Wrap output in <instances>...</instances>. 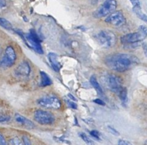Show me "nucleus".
<instances>
[{"mask_svg":"<svg viewBox=\"0 0 147 145\" xmlns=\"http://www.w3.org/2000/svg\"><path fill=\"white\" fill-rule=\"evenodd\" d=\"M105 63L108 67L113 71L124 72L139 64V59L132 54H114L106 57Z\"/></svg>","mask_w":147,"mask_h":145,"instance_id":"obj_1","label":"nucleus"},{"mask_svg":"<svg viewBox=\"0 0 147 145\" xmlns=\"http://www.w3.org/2000/svg\"><path fill=\"white\" fill-rule=\"evenodd\" d=\"M147 37V27L145 25L139 26L138 31L134 33H129L121 38V41L125 46H129L134 44H139Z\"/></svg>","mask_w":147,"mask_h":145,"instance_id":"obj_2","label":"nucleus"},{"mask_svg":"<svg viewBox=\"0 0 147 145\" xmlns=\"http://www.w3.org/2000/svg\"><path fill=\"white\" fill-rule=\"evenodd\" d=\"M17 32L21 36L26 44L28 45L30 48L34 49L38 54H43V50L40 44L41 39L34 29H30V32L26 34H23L22 31H17Z\"/></svg>","mask_w":147,"mask_h":145,"instance_id":"obj_3","label":"nucleus"},{"mask_svg":"<svg viewBox=\"0 0 147 145\" xmlns=\"http://www.w3.org/2000/svg\"><path fill=\"white\" fill-rule=\"evenodd\" d=\"M96 39L102 47L109 49L115 46L116 43V36L109 30H102L96 35Z\"/></svg>","mask_w":147,"mask_h":145,"instance_id":"obj_4","label":"nucleus"},{"mask_svg":"<svg viewBox=\"0 0 147 145\" xmlns=\"http://www.w3.org/2000/svg\"><path fill=\"white\" fill-rule=\"evenodd\" d=\"M117 7L116 0H105L103 4L93 12L95 18H102L108 17L109 14L116 11Z\"/></svg>","mask_w":147,"mask_h":145,"instance_id":"obj_5","label":"nucleus"},{"mask_svg":"<svg viewBox=\"0 0 147 145\" xmlns=\"http://www.w3.org/2000/svg\"><path fill=\"white\" fill-rule=\"evenodd\" d=\"M106 84L111 91L119 94L123 89V82L120 77L116 74H108L106 77Z\"/></svg>","mask_w":147,"mask_h":145,"instance_id":"obj_6","label":"nucleus"},{"mask_svg":"<svg viewBox=\"0 0 147 145\" xmlns=\"http://www.w3.org/2000/svg\"><path fill=\"white\" fill-rule=\"evenodd\" d=\"M17 55L12 47L9 46L6 48L4 56L0 60V67L8 68L13 66L15 63Z\"/></svg>","mask_w":147,"mask_h":145,"instance_id":"obj_7","label":"nucleus"},{"mask_svg":"<svg viewBox=\"0 0 147 145\" xmlns=\"http://www.w3.org/2000/svg\"><path fill=\"white\" fill-rule=\"evenodd\" d=\"M37 103L40 107L47 109L57 110L61 107V103L59 99L54 96H45L41 97L37 100Z\"/></svg>","mask_w":147,"mask_h":145,"instance_id":"obj_8","label":"nucleus"},{"mask_svg":"<svg viewBox=\"0 0 147 145\" xmlns=\"http://www.w3.org/2000/svg\"><path fill=\"white\" fill-rule=\"evenodd\" d=\"M34 120L42 125H49L55 122V117L52 113L39 110L34 112Z\"/></svg>","mask_w":147,"mask_h":145,"instance_id":"obj_9","label":"nucleus"},{"mask_svg":"<svg viewBox=\"0 0 147 145\" xmlns=\"http://www.w3.org/2000/svg\"><path fill=\"white\" fill-rule=\"evenodd\" d=\"M105 21L116 27H120L126 24V17L122 11H115L106 17Z\"/></svg>","mask_w":147,"mask_h":145,"instance_id":"obj_10","label":"nucleus"},{"mask_svg":"<svg viewBox=\"0 0 147 145\" xmlns=\"http://www.w3.org/2000/svg\"><path fill=\"white\" fill-rule=\"evenodd\" d=\"M31 68L28 62L24 61L20 63L14 69V74L18 77H27L30 75Z\"/></svg>","mask_w":147,"mask_h":145,"instance_id":"obj_11","label":"nucleus"},{"mask_svg":"<svg viewBox=\"0 0 147 145\" xmlns=\"http://www.w3.org/2000/svg\"><path fill=\"white\" fill-rule=\"evenodd\" d=\"M14 119H15L16 122L17 123L24 126L26 128L29 129V130H31V129H33L34 127V124H33L32 122L30 121V120L26 118L24 116L21 115V114H16L15 116H14Z\"/></svg>","mask_w":147,"mask_h":145,"instance_id":"obj_12","label":"nucleus"},{"mask_svg":"<svg viewBox=\"0 0 147 145\" xmlns=\"http://www.w3.org/2000/svg\"><path fill=\"white\" fill-rule=\"evenodd\" d=\"M48 59L49 61L51 64L52 67L55 71H59L61 69L62 65L60 62L59 61L58 56L57 54L53 52H50L48 54Z\"/></svg>","mask_w":147,"mask_h":145,"instance_id":"obj_13","label":"nucleus"},{"mask_svg":"<svg viewBox=\"0 0 147 145\" xmlns=\"http://www.w3.org/2000/svg\"><path fill=\"white\" fill-rule=\"evenodd\" d=\"M90 82L99 95L102 96V97H105L104 92H103V89H102V87H100V84L98 83L97 79H96V77H95V76H92V77H90Z\"/></svg>","mask_w":147,"mask_h":145,"instance_id":"obj_14","label":"nucleus"},{"mask_svg":"<svg viewBox=\"0 0 147 145\" xmlns=\"http://www.w3.org/2000/svg\"><path fill=\"white\" fill-rule=\"evenodd\" d=\"M40 86L41 87H47L52 84V80L47 74L45 71H40Z\"/></svg>","mask_w":147,"mask_h":145,"instance_id":"obj_15","label":"nucleus"},{"mask_svg":"<svg viewBox=\"0 0 147 145\" xmlns=\"http://www.w3.org/2000/svg\"><path fill=\"white\" fill-rule=\"evenodd\" d=\"M133 11L141 20H142V21H144L147 24V15L145 13L143 12L142 9V7H133Z\"/></svg>","mask_w":147,"mask_h":145,"instance_id":"obj_16","label":"nucleus"},{"mask_svg":"<svg viewBox=\"0 0 147 145\" xmlns=\"http://www.w3.org/2000/svg\"><path fill=\"white\" fill-rule=\"evenodd\" d=\"M119 97L121 101L123 104H126L128 102V92L126 87H123L120 92L119 93Z\"/></svg>","mask_w":147,"mask_h":145,"instance_id":"obj_17","label":"nucleus"},{"mask_svg":"<svg viewBox=\"0 0 147 145\" xmlns=\"http://www.w3.org/2000/svg\"><path fill=\"white\" fill-rule=\"evenodd\" d=\"M0 26L7 30H13L12 25L11 23L6 19L0 17Z\"/></svg>","mask_w":147,"mask_h":145,"instance_id":"obj_18","label":"nucleus"},{"mask_svg":"<svg viewBox=\"0 0 147 145\" xmlns=\"http://www.w3.org/2000/svg\"><path fill=\"white\" fill-rule=\"evenodd\" d=\"M79 136H80V138L83 140V142H84L87 145H94V142H93V140H92L86 134L81 132L79 134Z\"/></svg>","mask_w":147,"mask_h":145,"instance_id":"obj_19","label":"nucleus"},{"mask_svg":"<svg viewBox=\"0 0 147 145\" xmlns=\"http://www.w3.org/2000/svg\"><path fill=\"white\" fill-rule=\"evenodd\" d=\"M10 120V117L7 114H4V113L0 112V123L7 122Z\"/></svg>","mask_w":147,"mask_h":145,"instance_id":"obj_20","label":"nucleus"},{"mask_svg":"<svg viewBox=\"0 0 147 145\" xmlns=\"http://www.w3.org/2000/svg\"><path fill=\"white\" fill-rule=\"evenodd\" d=\"M90 136L95 138L96 140H100V134L99 133L98 131L97 130H91L90 132Z\"/></svg>","mask_w":147,"mask_h":145,"instance_id":"obj_21","label":"nucleus"},{"mask_svg":"<svg viewBox=\"0 0 147 145\" xmlns=\"http://www.w3.org/2000/svg\"><path fill=\"white\" fill-rule=\"evenodd\" d=\"M10 144L11 145H23V143H22L20 139L17 138V137L11 139V141H10Z\"/></svg>","mask_w":147,"mask_h":145,"instance_id":"obj_22","label":"nucleus"},{"mask_svg":"<svg viewBox=\"0 0 147 145\" xmlns=\"http://www.w3.org/2000/svg\"><path fill=\"white\" fill-rule=\"evenodd\" d=\"M108 130H109V131L110 132L111 134H112L113 135H115V136L119 135V132H118L116 129L113 128V127H111V126H108Z\"/></svg>","mask_w":147,"mask_h":145,"instance_id":"obj_23","label":"nucleus"},{"mask_svg":"<svg viewBox=\"0 0 147 145\" xmlns=\"http://www.w3.org/2000/svg\"><path fill=\"white\" fill-rule=\"evenodd\" d=\"M22 142L23 145H32L30 138L25 135L22 137Z\"/></svg>","mask_w":147,"mask_h":145,"instance_id":"obj_24","label":"nucleus"},{"mask_svg":"<svg viewBox=\"0 0 147 145\" xmlns=\"http://www.w3.org/2000/svg\"><path fill=\"white\" fill-rule=\"evenodd\" d=\"M131 3L133 7H141V1L140 0H129Z\"/></svg>","mask_w":147,"mask_h":145,"instance_id":"obj_25","label":"nucleus"},{"mask_svg":"<svg viewBox=\"0 0 147 145\" xmlns=\"http://www.w3.org/2000/svg\"><path fill=\"white\" fill-rule=\"evenodd\" d=\"M118 145H133L128 140H119L118 142Z\"/></svg>","mask_w":147,"mask_h":145,"instance_id":"obj_26","label":"nucleus"},{"mask_svg":"<svg viewBox=\"0 0 147 145\" xmlns=\"http://www.w3.org/2000/svg\"><path fill=\"white\" fill-rule=\"evenodd\" d=\"M67 106L70 107V108L75 109V110L78 108L77 104H76L75 102H73V101H70V100H68V101H67Z\"/></svg>","mask_w":147,"mask_h":145,"instance_id":"obj_27","label":"nucleus"},{"mask_svg":"<svg viewBox=\"0 0 147 145\" xmlns=\"http://www.w3.org/2000/svg\"><path fill=\"white\" fill-rule=\"evenodd\" d=\"M0 145H8L7 144V141H6L5 138L3 137L2 134L0 133Z\"/></svg>","mask_w":147,"mask_h":145,"instance_id":"obj_28","label":"nucleus"},{"mask_svg":"<svg viewBox=\"0 0 147 145\" xmlns=\"http://www.w3.org/2000/svg\"><path fill=\"white\" fill-rule=\"evenodd\" d=\"M94 102L95 103H96L97 104H99V105H102V106H105L106 105V103L103 102V100H100V99H96V100H94Z\"/></svg>","mask_w":147,"mask_h":145,"instance_id":"obj_29","label":"nucleus"},{"mask_svg":"<svg viewBox=\"0 0 147 145\" xmlns=\"http://www.w3.org/2000/svg\"><path fill=\"white\" fill-rule=\"evenodd\" d=\"M142 49H143L144 53L145 56H146L147 58V44L146 42H142Z\"/></svg>","mask_w":147,"mask_h":145,"instance_id":"obj_30","label":"nucleus"},{"mask_svg":"<svg viewBox=\"0 0 147 145\" xmlns=\"http://www.w3.org/2000/svg\"><path fill=\"white\" fill-rule=\"evenodd\" d=\"M6 1L5 0H0V9L6 7Z\"/></svg>","mask_w":147,"mask_h":145,"instance_id":"obj_31","label":"nucleus"},{"mask_svg":"<svg viewBox=\"0 0 147 145\" xmlns=\"http://www.w3.org/2000/svg\"><path fill=\"white\" fill-rule=\"evenodd\" d=\"M68 97H70V98H71L72 100H73V101H76V99L75 98V97H73V96H72L71 94H68Z\"/></svg>","mask_w":147,"mask_h":145,"instance_id":"obj_32","label":"nucleus"},{"mask_svg":"<svg viewBox=\"0 0 147 145\" xmlns=\"http://www.w3.org/2000/svg\"><path fill=\"white\" fill-rule=\"evenodd\" d=\"M1 52H2V50H1V48L0 47V58H1Z\"/></svg>","mask_w":147,"mask_h":145,"instance_id":"obj_33","label":"nucleus"}]
</instances>
